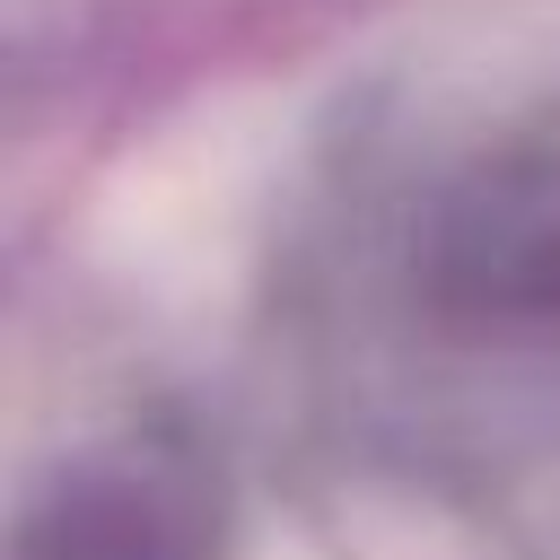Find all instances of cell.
Instances as JSON below:
<instances>
[{
    "mask_svg": "<svg viewBox=\"0 0 560 560\" xmlns=\"http://www.w3.org/2000/svg\"><path fill=\"white\" fill-rule=\"evenodd\" d=\"M219 481L192 446L122 438L61 472V490L26 516L18 560H219Z\"/></svg>",
    "mask_w": 560,
    "mask_h": 560,
    "instance_id": "obj_2",
    "label": "cell"
},
{
    "mask_svg": "<svg viewBox=\"0 0 560 560\" xmlns=\"http://www.w3.org/2000/svg\"><path fill=\"white\" fill-rule=\"evenodd\" d=\"M341 359L411 464L490 490L560 472V105L438 149L359 210Z\"/></svg>",
    "mask_w": 560,
    "mask_h": 560,
    "instance_id": "obj_1",
    "label": "cell"
}]
</instances>
